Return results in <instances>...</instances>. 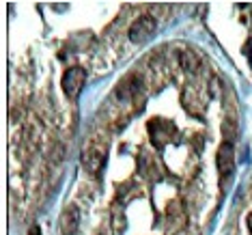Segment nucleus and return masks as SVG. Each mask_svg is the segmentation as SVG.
<instances>
[{
  "instance_id": "obj_8",
  "label": "nucleus",
  "mask_w": 252,
  "mask_h": 235,
  "mask_svg": "<svg viewBox=\"0 0 252 235\" xmlns=\"http://www.w3.org/2000/svg\"><path fill=\"white\" fill-rule=\"evenodd\" d=\"M244 54L248 56V65H250V69H252V41H246L244 43Z\"/></svg>"
},
{
  "instance_id": "obj_1",
  "label": "nucleus",
  "mask_w": 252,
  "mask_h": 235,
  "mask_svg": "<svg viewBox=\"0 0 252 235\" xmlns=\"http://www.w3.org/2000/svg\"><path fill=\"white\" fill-rule=\"evenodd\" d=\"M156 31H158L156 18L149 15V13H142V15H138V18L131 22V26L127 31V37H129V41H134V43H145V41H149V39L156 35Z\"/></svg>"
},
{
  "instance_id": "obj_9",
  "label": "nucleus",
  "mask_w": 252,
  "mask_h": 235,
  "mask_svg": "<svg viewBox=\"0 0 252 235\" xmlns=\"http://www.w3.org/2000/svg\"><path fill=\"white\" fill-rule=\"evenodd\" d=\"M28 235H41V229H39V227L35 225V227L31 229V231H28Z\"/></svg>"
},
{
  "instance_id": "obj_10",
  "label": "nucleus",
  "mask_w": 252,
  "mask_h": 235,
  "mask_svg": "<svg viewBox=\"0 0 252 235\" xmlns=\"http://www.w3.org/2000/svg\"><path fill=\"white\" fill-rule=\"evenodd\" d=\"M246 225H248V231L252 233V211L248 214V218H246Z\"/></svg>"
},
{
  "instance_id": "obj_4",
  "label": "nucleus",
  "mask_w": 252,
  "mask_h": 235,
  "mask_svg": "<svg viewBox=\"0 0 252 235\" xmlns=\"http://www.w3.org/2000/svg\"><path fill=\"white\" fill-rule=\"evenodd\" d=\"M106 158H108V151L104 145H89L84 149V156H82V164L89 173L97 175L106 164Z\"/></svg>"
},
{
  "instance_id": "obj_7",
  "label": "nucleus",
  "mask_w": 252,
  "mask_h": 235,
  "mask_svg": "<svg viewBox=\"0 0 252 235\" xmlns=\"http://www.w3.org/2000/svg\"><path fill=\"white\" fill-rule=\"evenodd\" d=\"M179 65L183 67L186 71H190V73H194L198 69V65H200V59L196 54L192 52V50H179Z\"/></svg>"
},
{
  "instance_id": "obj_3",
  "label": "nucleus",
  "mask_w": 252,
  "mask_h": 235,
  "mask_svg": "<svg viewBox=\"0 0 252 235\" xmlns=\"http://www.w3.org/2000/svg\"><path fill=\"white\" fill-rule=\"evenodd\" d=\"M216 166H218V175L222 179H228L235 170V149L231 140H224L218 149V156H216Z\"/></svg>"
},
{
  "instance_id": "obj_2",
  "label": "nucleus",
  "mask_w": 252,
  "mask_h": 235,
  "mask_svg": "<svg viewBox=\"0 0 252 235\" xmlns=\"http://www.w3.org/2000/svg\"><path fill=\"white\" fill-rule=\"evenodd\" d=\"M84 82H87V71L82 69L80 65L69 67L63 76V93H65L69 100H76V97L82 93Z\"/></svg>"
},
{
  "instance_id": "obj_6",
  "label": "nucleus",
  "mask_w": 252,
  "mask_h": 235,
  "mask_svg": "<svg viewBox=\"0 0 252 235\" xmlns=\"http://www.w3.org/2000/svg\"><path fill=\"white\" fill-rule=\"evenodd\" d=\"M140 89H142V80L138 76H129V78H125L123 82L119 84L117 97L119 100H127V97H131L134 93H138Z\"/></svg>"
},
{
  "instance_id": "obj_5",
  "label": "nucleus",
  "mask_w": 252,
  "mask_h": 235,
  "mask_svg": "<svg viewBox=\"0 0 252 235\" xmlns=\"http://www.w3.org/2000/svg\"><path fill=\"white\" fill-rule=\"evenodd\" d=\"M78 227H80V209L76 205H67L65 211L61 214L59 231H61V235H76Z\"/></svg>"
}]
</instances>
